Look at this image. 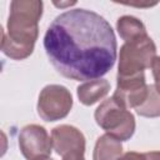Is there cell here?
Masks as SVG:
<instances>
[{
	"label": "cell",
	"mask_w": 160,
	"mask_h": 160,
	"mask_svg": "<svg viewBox=\"0 0 160 160\" xmlns=\"http://www.w3.org/2000/svg\"><path fill=\"white\" fill-rule=\"evenodd\" d=\"M76 91H78V98L80 102L86 106H91L109 94L110 82L105 79L89 80L79 85Z\"/></svg>",
	"instance_id": "9"
},
{
	"label": "cell",
	"mask_w": 160,
	"mask_h": 160,
	"mask_svg": "<svg viewBox=\"0 0 160 160\" xmlns=\"http://www.w3.org/2000/svg\"><path fill=\"white\" fill-rule=\"evenodd\" d=\"M151 71H152V76H154V86L158 90V92L160 94V56H156L151 64Z\"/></svg>",
	"instance_id": "13"
},
{
	"label": "cell",
	"mask_w": 160,
	"mask_h": 160,
	"mask_svg": "<svg viewBox=\"0 0 160 160\" xmlns=\"http://www.w3.org/2000/svg\"><path fill=\"white\" fill-rule=\"evenodd\" d=\"M119 160H146L145 154L136 151H128L119 158Z\"/></svg>",
	"instance_id": "14"
},
{
	"label": "cell",
	"mask_w": 160,
	"mask_h": 160,
	"mask_svg": "<svg viewBox=\"0 0 160 160\" xmlns=\"http://www.w3.org/2000/svg\"><path fill=\"white\" fill-rule=\"evenodd\" d=\"M116 30L125 42L134 41L148 35L146 28L142 21L131 15H124L119 18L116 21Z\"/></svg>",
	"instance_id": "11"
},
{
	"label": "cell",
	"mask_w": 160,
	"mask_h": 160,
	"mask_svg": "<svg viewBox=\"0 0 160 160\" xmlns=\"http://www.w3.org/2000/svg\"><path fill=\"white\" fill-rule=\"evenodd\" d=\"M146 160H160V151H150L145 152Z\"/></svg>",
	"instance_id": "16"
},
{
	"label": "cell",
	"mask_w": 160,
	"mask_h": 160,
	"mask_svg": "<svg viewBox=\"0 0 160 160\" xmlns=\"http://www.w3.org/2000/svg\"><path fill=\"white\" fill-rule=\"evenodd\" d=\"M156 58V45L146 35L134 41L125 42L120 48L118 76H134L151 68Z\"/></svg>",
	"instance_id": "4"
},
{
	"label": "cell",
	"mask_w": 160,
	"mask_h": 160,
	"mask_svg": "<svg viewBox=\"0 0 160 160\" xmlns=\"http://www.w3.org/2000/svg\"><path fill=\"white\" fill-rule=\"evenodd\" d=\"M42 1L14 0L10 2V14L6 30H2L1 51L10 59L29 58L39 36V20L42 16Z\"/></svg>",
	"instance_id": "2"
},
{
	"label": "cell",
	"mask_w": 160,
	"mask_h": 160,
	"mask_svg": "<svg viewBox=\"0 0 160 160\" xmlns=\"http://www.w3.org/2000/svg\"><path fill=\"white\" fill-rule=\"evenodd\" d=\"M19 148L26 160H41L51 154L52 140L44 126L30 124L19 132Z\"/></svg>",
	"instance_id": "6"
},
{
	"label": "cell",
	"mask_w": 160,
	"mask_h": 160,
	"mask_svg": "<svg viewBox=\"0 0 160 160\" xmlns=\"http://www.w3.org/2000/svg\"><path fill=\"white\" fill-rule=\"evenodd\" d=\"M44 49L60 75L89 81L112 69L118 42L111 25L98 12L71 9L52 20L44 36Z\"/></svg>",
	"instance_id": "1"
},
{
	"label": "cell",
	"mask_w": 160,
	"mask_h": 160,
	"mask_svg": "<svg viewBox=\"0 0 160 160\" xmlns=\"http://www.w3.org/2000/svg\"><path fill=\"white\" fill-rule=\"evenodd\" d=\"M136 114L144 118L160 116V94L154 85H148V96L144 102L135 109Z\"/></svg>",
	"instance_id": "12"
},
{
	"label": "cell",
	"mask_w": 160,
	"mask_h": 160,
	"mask_svg": "<svg viewBox=\"0 0 160 160\" xmlns=\"http://www.w3.org/2000/svg\"><path fill=\"white\" fill-rule=\"evenodd\" d=\"M121 155L122 145L120 140L110 136L109 134L98 138L92 152V160H119Z\"/></svg>",
	"instance_id": "10"
},
{
	"label": "cell",
	"mask_w": 160,
	"mask_h": 160,
	"mask_svg": "<svg viewBox=\"0 0 160 160\" xmlns=\"http://www.w3.org/2000/svg\"><path fill=\"white\" fill-rule=\"evenodd\" d=\"M94 116L96 124L105 130L106 134L120 141L129 140L135 132L134 115L112 96L98 106Z\"/></svg>",
	"instance_id": "3"
},
{
	"label": "cell",
	"mask_w": 160,
	"mask_h": 160,
	"mask_svg": "<svg viewBox=\"0 0 160 160\" xmlns=\"http://www.w3.org/2000/svg\"><path fill=\"white\" fill-rule=\"evenodd\" d=\"M52 148L58 155L65 156L72 152H85V136L75 126L59 125L51 130Z\"/></svg>",
	"instance_id": "8"
},
{
	"label": "cell",
	"mask_w": 160,
	"mask_h": 160,
	"mask_svg": "<svg viewBox=\"0 0 160 160\" xmlns=\"http://www.w3.org/2000/svg\"><path fill=\"white\" fill-rule=\"evenodd\" d=\"M62 160H85V158L82 152H72V154L62 156Z\"/></svg>",
	"instance_id": "15"
},
{
	"label": "cell",
	"mask_w": 160,
	"mask_h": 160,
	"mask_svg": "<svg viewBox=\"0 0 160 160\" xmlns=\"http://www.w3.org/2000/svg\"><path fill=\"white\" fill-rule=\"evenodd\" d=\"M41 160H54V159H50V158H46V159H41Z\"/></svg>",
	"instance_id": "17"
},
{
	"label": "cell",
	"mask_w": 160,
	"mask_h": 160,
	"mask_svg": "<svg viewBox=\"0 0 160 160\" xmlns=\"http://www.w3.org/2000/svg\"><path fill=\"white\" fill-rule=\"evenodd\" d=\"M72 108V95L62 85H46L39 94L38 114L49 122L61 120L68 116Z\"/></svg>",
	"instance_id": "5"
},
{
	"label": "cell",
	"mask_w": 160,
	"mask_h": 160,
	"mask_svg": "<svg viewBox=\"0 0 160 160\" xmlns=\"http://www.w3.org/2000/svg\"><path fill=\"white\" fill-rule=\"evenodd\" d=\"M148 96V85L145 82V74L134 76H118L116 89L112 98L124 108L136 109Z\"/></svg>",
	"instance_id": "7"
}]
</instances>
